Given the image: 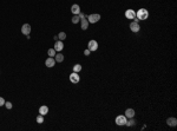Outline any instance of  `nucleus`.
<instances>
[{"mask_svg":"<svg viewBox=\"0 0 177 131\" xmlns=\"http://www.w3.org/2000/svg\"><path fill=\"white\" fill-rule=\"evenodd\" d=\"M125 125H126V126H132V125H135V119L130 118V121H126Z\"/></svg>","mask_w":177,"mask_h":131,"instance_id":"4be33fe9","label":"nucleus"},{"mask_svg":"<svg viewBox=\"0 0 177 131\" xmlns=\"http://www.w3.org/2000/svg\"><path fill=\"white\" fill-rule=\"evenodd\" d=\"M79 21H80L79 15H78V14H74L73 18H72V23H73V24H77V23H79Z\"/></svg>","mask_w":177,"mask_h":131,"instance_id":"aec40b11","label":"nucleus"},{"mask_svg":"<svg viewBox=\"0 0 177 131\" xmlns=\"http://www.w3.org/2000/svg\"><path fill=\"white\" fill-rule=\"evenodd\" d=\"M5 106H6L8 110H11L12 109V103H11V102H5Z\"/></svg>","mask_w":177,"mask_h":131,"instance_id":"5701e85b","label":"nucleus"},{"mask_svg":"<svg viewBox=\"0 0 177 131\" xmlns=\"http://www.w3.org/2000/svg\"><path fill=\"white\" fill-rule=\"evenodd\" d=\"M39 113L43 115V116L47 115V113H49V107L46 106V105H41V106L39 107Z\"/></svg>","mask_w":177,"mask_h":131,"instance_id":"ddd939ff","label":"nucleus"},{"mask_svg":"<svg viewBox=\"0 0 177 131\" xmlns=\"http://www.w3.org/2000/svg\"><path fill=\"white\" fill-rule=\"evenodd\" d=\"M87 49L90 50L91 52L97 51V50H98V43L96 41V40H90L88 44H87Z\"/></svg>","mask_w":177,"mask_h":131,"instance_id":"20e7f679","label":"nucleus"},{"mask_svg":"<svg viewBox=\"0 0 177 131\" xmlns=\"http://www.w3.org/2000/svg\"><path fill=\"white\" fill-rule=\"evenodd\" d=\"M54 59L57 63H63V61H64V56L61 54V53H56Z\"/></svg>","mask_w":177,"mask_h":131,"instance_id":"dca6fc26","label":"nucleus"},{"mask_svg":"<svg viewBox=\"0 0 177 131\" xmlns=\"http://www.w3.org/2000/svg\"><path fill=\"white\" fill-rule=\"evenodd\" d=\"M53 49H54L57 52H60L61 50L64 49V43H63L61 40H57V41H56V44H54V47H53Z\"/></svg>","mask_w":177,"mask_h":131,"instance_id":"0eeeda50","label":"nucleus"},{"mask_svg":"<svg viewBox=\"0 0 177 131\" xmlns=\"http://www.w3.org/2000/svg\"><path fill=\"white\" fill-rule=\"evenodd\" d=\"M80 24H82V30H87L88 27V21H87V19L84 18V19H80Z\"/></svg>","mask_w":177,"mask_h":131,"instance_id":"2eb2a0df","label":"nucleus"},{"mask_svg":"<svg viewBox=\"0 0 177 131\" xmlns=\"http://www.w3.org/2000/svg\"><path fill=\"white\" fill-rule=\"evenodd\" d=\"M45 65L47 67H53L56 65V59L53 57H49V58L45 60Z\"/></svg>","mask_w":177,"mask_h":131,"instance_id":"6e6552de","label":"nucleus"},{"mask_svg":"<svg viewBox=\"0 0 177 131\" xmlns=\"http://www.w3.org/2000/svg\"><path fill=\"white\" fill-rule=\"evenodd\" d=\"M136 17H137L139 20H147L148 17H149V12H148V9H145V8H140L136 12Z\"/></svg>","mask_w":177,"mask_h":131,"instance_id":"f257e3e1","label":"nucleus"},{"mask_svg":"<svg viewBox=\"0 0 177 131\" xmlns=\"http://www.w3.org/2000/svg\"><path fill=\"white\" fill-rule=\"evenodd\" d=\"M71 12L73 13V14H79V13H80V7H79V5H77V4L72 5V6H71Z\"/></svg>","mask_w":177,"mask_h":131,"instance_id":"f8f14e48","label":"nucleus"},{"mask_svg":"<svg viewBox=\"0 0 177 131\" xmlns=\"http://www.w3.org/2000/svg\"><path fill=\"white\" fill-rule=\"evenodd\" d=\"M21 33L25 34L26 37L30 36V33H31V25H30V24H24V25H23V27H21Z\"/></svg>","mask_w":177,"mask_h":131,"instance_id":"423d86ee","label":"nucleus"},{"mask_svg":"<svg viewBox=\"0 0 177 131\" xmlns=\"http://www.w3.org/2000/svg\"><path fill=\"white\" fill-rule=\"evenodd\" d=\"M37 123H38V124H43V123H44V116H43V115H40V113H39V115L37 116Z\"/></svg>","mask_w":177,"mask_h":131,"instance_id":"f3484780","label":"nucleus"},{"mask_svg":"<svg viewBox=\"0 0 177 131\" xmlns=\"http://www.w3.org/2000/svg\"><path fill=\"white\" fill-rule=\"evenodd\" d=\"M3 105H5V99L3 97H0V106H3Z\"/></svg>","mask_w":177,"mask_h":131,"instance_id":"b1692460","label":"nucleus"},{"mask_svg":"<svg viewBox=\"0 0 177 131\" xmlns=\"http://www.w3.org/2000/svg\"><path fill=\"white\" fill-rule=\"evenodd\" d=\"M167 124L169 125V126H176L177 125V119L175 118V117H170V118H168L167 119Z\"/></svg>","mask_w":177,"mask_h":131,"instance_id":"9b49d317","label":"nucleus"},{"mask_svg":"<svg viewBox=\"0 0 177 131\" xmlns=\"http://www.w3.org/2000/svg\"><path fill=\"white\" fill-rule=\"evenodd\" d=\"M47 53H49V56H50V57H54V56H56V53H57V51H56L54 49H50L49 51H47Z\"/></svg>","mask_w":177,"mask_h":131,"instance_id":"412c9836","label":"nucleus"},{"mask_svg":"<svg viewBox=\"0 0 177 131\" xmlns=\"http://www.w3.org/2000/svg\"><path fill=\"white\" fill-rule=\"evenodd\" d=\"M70 80L71 83H73V84H77V83L80 80V77L78 74V72H72L70 74Z\"/></svg>","mask_w":177,"mask_h":131,"instance_id":"39448f33","label":"nucleus"},{"mask_svg":"<svg viewBox=\"0 0 177 131\" xmlns=\"http://www.w3.org/2000/svg\"><path fill=\"white\" fill-rule=\"evenodd\" d=\"M134 116H135V110L134 109H126V111H125L126 118H134Z\"/></svg>","mask_w":177,"mask_h":131,"instance_id":"4468645a","label":"nucleus"},{"mask_svg":"<svg viewBox=\"0 0 177 131\" xmlns=\"http://www.w3.org/2000/svg\"><path fill=\"white\" fill-rule=\"evenodd\" d=\"M126 123V117L125 115H119V116L116 117V124L119 125V126H122V125H125Z\"/></svg>","mask_w":177,"mask_h":131,"instance_id":"7ed1b4c3","label":"nucleus"},{"mask_svg":"<svg viewBox=\"0 0 177 131\" xmlns=\"http://www.w3.org/2000/svg\"><path fill=\"white\" fill-rule=\"evenodd\" d=\"M82 71V65L80 64H76L73 66V72H80Z\"/></svg>","mask_w":177,"mask_h":131,"instance_id":"6ab92c4d","label":"nucleus"},{"mask_svg":"<svg viewBox=\"0 0 177 131\" xmlns=\"http://www.w3.org/2000/svg\"><path fill=\"white\" fill-rule=\"evenodd\" d=\"M130 30H131L132 32H135V33H137V32H139V30H140L139 24H138V23L132 21L131 24H130Z\"/></svg>","mask_w":177,"mask_h":131,"instance_id":"1a4fd4ad","label":"nucleus"},{"mask_svg":"<svg viewBox=\"0 0 177 131\" xmlns=\"http://www.w3.org/2000/svg\"><path fill=\"white\" fill-rule=\"evenodd\" d=\"M125 17L128 19H134L136 17V12H135L134 9H126L125 11Z\"/></svg>","mask_w":177,"mask_h":131,"instance_id":"9d476101","label":"nucleus"},{"mask_svg":"<svg viewBox=\"0 0 177 131\" xmlns=\"http://www.w3.org/2000/svg\"><path fill=\"white\" fill-rule=\"evenodd\" d=\"M58 39L61 40V41L65 40V39H66V33H65V32H60V33L58 34Z\"/></svg>","mask_w":177,"mask_h":131,"instance_id":"a211bd4d","label":"nucleus"},{"mask_svg":"<svg viewBox=\"0 0 177 131\" xmlns=\"http://www.w3.org/2000/svg\"><path fill=\"white\" fill-rule=\"evenodd\" d=\"M87 18V21L90 24H96V23L99 21V19H101V14H98V13H95V14H90L86 17Z\"/></svg>","mask_w":177,"mask_h":131,"instance_id":"f03ea898","label":"nucleus"},{"mask_svg":"<svg viewBox=\"0 0 177 131\" xmlns=\"http://www.w3.org/2000/svg\"><path fill=\"white\" fill-rule=\"evenodd\" d=\"M90 53H91V51H90V50H88V49H86L85 51H84V54H85V56H88V54H90Z\"/></svg>","mask_w":177,"mask_h":131,"instance_id":"393cba45","label":"nucleus"}]
</instances>
